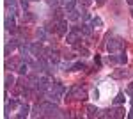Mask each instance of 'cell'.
Wrapping results in <instances>:
<instances>
[{
	"label": "cell",
	"instance_id": "1",
	"mask_svg": "<svg viewBox=\"0 0 133 119\" xmlns=\"http://www.w3.org/2000/svg\"><path fill=\"white\" fill-rule=\"evenodd\" d=\"M68 94L71 96L73 99H87V92H85V89H82L80 85H75V87H71V89L68 91Z\"/></svg>",
	"mask_w": 133,
	"mask_h": 119
},
{
	"label": "cell",
	"instance_id": "2",
	"mask_svg": "<svg viewBox=\"0 0 133 119\" xmlns=\"http://www.w3.org/2000/svg\"><path fill=\"white\" fill-rule=\"evenodd\" d=\"M43 112H44L46 117H57V116H61L59 114L61 110L57 109L55 105H51V103H43Z\"/></svg>",
	"mask_w": 133,
	"mask_h": 119
},
{
	"label": "cell",
	"instance_id": "3",
	"mask_svg": "<svg viewBox=\"0 0 133 119\" xmlns=\"http://www.w3.org/2000/svg\"><path fill=\"white\" fill-rule=\"evenodd\" d=\"M121 48H123V39H121V37H114V39H110L108 43H107V50H108L110 53L119 52Z\"/></svg>",
	"mask_w": 133,
	"mask_h": 119
},
{
	"label": "cell",
	"instance_id": "4",
	"mask_svg": "<svg viewBox=\"0 0 133 119\" xmlns=\"http://www.w3.org/2000/svg\"><path fill=\"white\" fill-rule=\"evenodd\" d=\"M66 41H68L69 45H76V43L80 41V30L75 27L71 32H68V36H66Z\"/></svg>",
	"mask_w": 133,
	"mask_h": 119
},
{
	"label": "cell",
	"instance_id": "5",
	"mask_svg": "<svg viewBox=\"0 0 133 119\" xmlns=\"http://www.w3.org/2000/svg\"><path fill=\"white\" fill-rule=\"evenodd\" d=\"M36 89L39 91V92H43V91H48L50 89V78L48 77H43V78L37 80V84H36Z\"/></svg>",
	"mask_w": 133,
	"mask_h": 119
},
{
	"label": "cell",
	"instance_id": "6",
	"mask_svg": "<svg viewBox=\"0 0 133 119\" xmlns=\"http://www.w3.org/2000/svg\"><path fill=\"white\" fill-rule=\"evenodd\" d=\"M55 30H57V34L59 36H64V34H68V21H57V27H55Z\"/></svg>",
	"mask_w": 133,
	"mask_h": 119
},
{
	"label": "cell",
	"instance_id": "7",
	"mask_svg": "<svg viewBox=\"0 0 133 119\" xmlns=\"http://www.w3.org/2000/svg\"><path fill=\"white\" fill-rule=\"evenodd\" d=\"M5 29H7V30H14V29H16V20H14V14L5 18Z\"/></svg>",
	"mask_w": 133,
	"mask_h": 119
},
{
	"label": "cell",
	"instance_id": "8",
	"mask_svg": "<svg viewBox=\"0 0 133 119\" xmlns=\"http://www.w3.org/2000/svg\"><path fill=\"white\" fill-rule=\"evenodd\" d=\"M85 112H87V116H89V117H96V116H99V114H98L99 110L96 109L94 105H87V107H85Z\"/></svg>",
	"mask_w": 133,
	"mask_h": 119
},
{
	"label": "cell",
	"instance_id": "9",
	"mask_svg": "<svg viewBox=\"0 0 133 119\" xmlns=\"http://www.w3.org/2000/svg\"><path fill=\"white\" fill-rule=\"evenodd\" d=\"M128 75H130V71H128V70H115L112 73L114 78H124V77H128Z\"/></svg>",
	"mask_w": 133,
	"mask_h": 119
},
{
	"label": "cell",
	"instance_id": "10",
	"mask_svg": "<svg viewBox=\"0 0 133 119\" xmlns=\"http://www.w3.org/2000/svg\"><path fill=\"white\" fill-rule=\"evenodd\" d=\"M7 70H20L21 66V60H7Z\"/></svg>",
	"mask_w": 133,
	"mask_h": 119
},
{
	"label": "cell",
	"instance_id": "11",
	"mask_svg": "<svg viewBox=\"0 0 133 119\" xmlns=\"http://www.w3.org/2000/svg\"><path fill=\"white\" fill-rule=\"evenodd\" d=\"M112 117H115V119L124 117V109H123V107H117V109H114V110H112Z\"/></svg>",
	"mask_w": 133,
	"mask_h": 119
},
{
	"label": "cell",
	"instance_id": "12",
	"mask_svg": "<svg viewBox=\"0 0 133 119\" xmlns=\"http://www.w3.org/2000/svg\"><path fill=\"white\" fill-rule=\"evenodd\" d=\"M29 112H30V107L27 105V103H23L20 109V114H18V117H25V116H29Z\"/></svg>",
	"mask_w": 133,
	"mask_h": 119
},
{
	"label": "cell",
	"instance_id": "13",
	"mask_svg": "<svg viewBox=\"0 0 133 119\" xmlns=\"http://www.w3.org/2000/svg\"><path fill=\"white\" fill-rule=\"evenodd\" d=\"M75 5H76V0H68V2L64 4V7H66V11H68V12L75 11Z\"/></svg>",
	"mask_w": 133,
	"mask_h": 119
},
{
	"label": "cell",
	"instance_id": "14",
	"mask_svg": "<svg viewBox=\"0 0 133 119\" xmlns=\"http://www.w3.org/2000/svg\"><path fill=\"white\" fill-rule=\"evenodd\" d=\"M12 85H14V77H12V75H5V87L9 89Z\"/></svg>",
	"mask_w": 133,
	"mask_h": 119
},
{
	"label": "cell",
	"instance_id": "15",
	"mask_svg": "<svg viewBox=\"0 0 133 119\" xmlns=\"http://www.w3.org/2000/svg\"><path fill=\"white\" fill-rule=\"evenodd\" d=\"M41 114H43V105H36L34 110H32V116L37 117V116H41Z\"/></svg>",
	"mask_w": 133,
	"mask_h": 119
},
{
	"label": "cell",
	"instance_id": "16",
	"mask_svg": "<svg viewBox=\"0 0 133 119\" xmlns=\"http://www.w3.org/2000/svg\"><path fill=\"white\" fill-rule=\"evenodd\" d=\"M82 34L91 36V34H92V25H82Z\"/></svg>",
	"mask_w": 133,
	"mask_h": 119
},
{
	"label": "cell",
	"instance_id": "17",
	"mask_svg": "<svg viewBox=\"0 0 133 119\" xmlns=\"http://www.w3.org/2000/svg\"><path fill=\"white\" fill-rule=\"evenodd\" d=\"M80 70H85V64H83V62H75L71 71H80Z\"/></svg>",
	"mask_w": 133,
	"mask_h": 119
},
{
	"label": "cell",
	"instance_id": "18",
	"mask_svg": "<svg viewBox=\"0 0 133 119\" xmlns=\"http://www.w3.org/2000/svg\"><path fill=\"white\" fill-rule=\"evenodd\" d=\"M114 103H115V105H121V103H124V94H123V92H119V94L114 98Z\"/></svg>",
	"mask_w": 133,
	"mask_h": 119
},
{
	"label": "cell",
	"instance_id": "19",
	"mask_svg": "<svg viewBox=\"0 0 133 119\" xmlns=\"http://www.w3.org/2000/svg\"><path fill=\"white\" fill-rule=\"evenodd\" d=\"M101 25H103L101 18H98V16H94V18H92V27H101Z\"/></svg>",
	"mask_w": 133,
	"mask_h": 119
},
{
	"label": "cell",
	"instance_id": "20",
	"mask_svg": "<svg viewBox=\"0 0 133 119\" xmlns=\"http://www.w3.org/2000/svg\"><path fill=\"white\" fill-rule=\"evenodd\" d=\"M78 16H80V14H78V11H71V12L68 14V18H69V20H71V21L78 20Z\"/></svg>",
	"mask_w": 133,
	"mask_h": 119
},
{
	"label": "cell",
	"instance_id": "21",
	"mask_svg": "<svg viewBox=\"0 0 133 119\" xmlns=\"http://www.w3.org/2000/svg\"><path fill=\"white\" fill-rule=\"evenodd\" d=\"M27 70H29V66H27V62H21V66H20V73L21 75H25V73H27Z\"/></svg>",
	"mask_w": 133,
	"mask_h": 119
},
{
	"label": "cell",
	"instance_id": "22",
	"mask_svg": "<svg viewBox=\"0 0 133 119\" xmlns=\"http://www.w3.org/2000/svg\"><path fill=\"white\" fill-rule=\"evenodd\" d=\"M117 59H119V62H123V64H126V60H128V57H126V53H121V55H119V57H117Z\"/></svg>",
	"mask_w": 133,
	"mask_h": 119
},
{
	"label": "cell",
	"instance_id": "23",
	"mask_svg": "<svg viewBox=\"0 0 133 119\" xmlns=\"http://www.w3.org/2000/svg\"><path fill=\"white\" fill-rule=\"evenodd\" d=\"M44 36H46V34H44V30H43V29H37V37H39V39H44Z\"/></svg>",
	"mask_w": 133,
	"mask_h": 119
},
{
	"label": "cell",
	"instance_id": "24",
	"mask_svg": "<svg viewBox=\"0 0 133 119\" xmlns=\"http://www.w3.org/2000/svg\"><path fill=\"white\" fill-rule=\"evenodd\" d=\"M20 4H21V9L27 11V7H29V0H20Z\"/></svg>",
	"mask_w": 133,
	"mask_h": 119
},
{
	"label": "cell",
	"instance_id": "25",
	"mask_svg": "<svg viewBox=\"0 0 133 119\" xmlns=\"http://www.w3.org/2000/svg\"><path fill=\"white\" fill-rule=\"evenodd\" d=\"M78 4H80L82 7H87V5L91 4V0H78Z\"/></svg>",
	"mask_w": 133,
	"mask_h": 119
},
{
	"label": "cell",
	"instance_id": "26",
	"mask_svg": "<svg viewBox=\"0 0 133 119\" xmlns=\"http://www.w3.org/2000/svg\"><path fill=\"white\" fill-rule=\"evenodd\" d=\"M14 107H16V101H14V99H11L9 103H7V109H9V110H12Z\"/></svg>",
	"mask_w": 133,
	"mask_h": 119
},
{
	"label": "cell",
	"instance_id": "27",
	"mask_svg": "<svg viewBox=\"0 0 133 119\" xmlns=\"http://www.w3.org/2000/svg\"><path fill=\"white\" fill-rule=\"evenodd\" d=\"M94 62H96V66H101V57L96 55V57H94Z\"/></svg>",
	"mask_w": 133,
	"mask_h": 119
},
{
	"label": "cell",
	"instance_id": "28",
	"mask_svg": "<svg viewBox=\"0 0 133 119\" xmlns=\"http://www.w3.org/2000/svg\"><path fill=\"white\" fill-rule=\"evenodd\" d=\"M46 2H48L50 5H59V2H61V0H46Z\"/></svg>",
	"mask_w": 133,
	"mask_h": 119
},
{
	"label": "cell",
	"instance_id": "29",
	"mask_svg": "<svg viewBox=\"0 0 133 119\" xmlns=\"http://www.w3.org/2000/svg\"><path fill=\"white\" fill-rule=\"evenodd\" d=\"M117 57H114V55H108V62H117Z\"/></svg>",
	"mask_w": 133,
	"mask_h": 119
},
{
	"label": "cell",
	"instance_id": "30",
	"mask_svg": "<svg viewBox=\"0 0 133 119\" xmlns=\"http://www.w3.org/2000/svg\"><path fill=\"white\" fill-rule=\"evenodd\" d=\"M128 94H131V96H133V84L128 85Z\"/></svg>",
	"mask_w": 133,
	"mask_h": 119
},
{
	"label": "cell",
	"instance_id": "31",
	"mask_svg": "<svg viewBox=\"0 0 133 119\" xmlns=\"http://www.w3.org/2000/svg\"><path fill=\"white\" fill-rule=\"evenodd\" d=\"M96 4H98V5H103V4H105V0H96Z\"/></svg>",
	"mask_w": 133,
	"mask_h": 119
},
{
	"label": "cell",
	"instance_id": "32",
	"mask_svg": "<svg viewBox=\"0 0 133 119\" xmlns=\"http://www.w3.org/2000/svg\"><path fill=\"white\" fill-rule=\"evenodd\" d=\"M128 116H130V117L133 119V110H130V114H128Z\"/></svg>",
	"mask_w": 133,
	"mask_h": 119
},
{
	"label": "cell",
	"instance_id": "33",
	"mask_svg": "<svg viewBox=\"0 0 133 119\" xmlns=\"http://www.w3.org/2000/svg\"><path fill=\"white\" fill-rule=\"evenodd\" d=\"M126 2H128V4H130V5H133V0H126Z\"/></svg>",
	"mask_w": 133,
	"mask_h": 119
},
{
	"label": "cell",
	"instance_id": "34",
	"mask_svg": "<svg viewBox=\"0 0 133 119\" xmlns=\"http://www.w3.org/2000/svg\"><path fill=\"white\" fill-rule=\"evenodd\" d=\"M131 16H133V7H131Z\"/></svg>",
	"mask_w": 133,
	"mask_h": 119
},
{
	"label": "cell",
	"instance_id": "35",
	"mask_svg": "<svg viewBox=\"0 0 133 119\" xmlns=\"http://www.w3.org/2000/svg\"><path fill=\"white\" fill-rule=\"evenodd\" d=\"M32 2H37V0H32Z\"/></svg>",
	"mask_w": 133,
	"mask_h": 119
}]
</instances>
